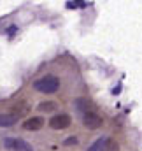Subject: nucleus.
Returning <instances> with one entry per match:
<instances>
[{
	"mask_svg": "<svg viewBox=\"0 0 142 151\" xmlns=\"http://www.w3.org/2000/svg\"><path fill=\"white\" fill-rule=\"evenodd\" d=\"M34 88L40 93H55L58 91L60 88V79L56 76H44V77H39L37 81H34Z\"/></svg>",
	"mask_w": 142,
	"mask_h": 151,
	"instance_id": "obj_1",
	"label": "nucleus"
},
{
	"mask_svg": "<svg viewBox=\"0 0 142 151\" xmlns=\"http://www.w3.org/2000/svg\"><path fill=\"white\" fill-rule=\"evenodd\" d=\"M4 148L7 151H34V148L27 141L18 139V137H5L4 139Z\"/></svg>",
	"mask_w": 142,
	"mask_h": 151,
	"instance_id": "obj_2",
	"label": "nucleus"
},
{
	"mask_svg": "<svg viewBox=\"0 0 142 151\" xmlns=\"http://www.w3.org/2000/svg\"><path fill=\"white\" fill-rule=\"evenodd\" d=\"M82 125L88 128V130H97L104 125V118L97 111H90V113L82 114Z\"/></svg>",
	"mask_w": 142,
	"mask_h": 151,
	"instance_id": "obj_3",
	"label": "nucleus"
},
{
	"mask_svg": "<svg viewBox=\"0 0 142 151\" xmlns=\"http://www.w3.org/2000/svg\"><path fill=\"white\" fill-rule=\"evenodd\" d=\"M70 123H72V118L65 113L56 114V116H53V118L49 119V127H51L53 130H65V128L70 127Z\"/></svg>",
	"mask_w": 142,
	"mask_h": 151,
	"instance_id": "obj_4",
	"label": "nucleus"
},
{
	"mask_svg": "<svg viewBox=\"0 0 142 151\" xmlns=\"http://www.w3.org/2000/svg\"><path fill=\"white\" fill-rule=\"evenodd\" d=\"M44 118H40V116H32V118H28L25 123H23V128L25 130H30V132H35V130H40L42 127H44Z\"/></svg>",
	"mask_w": 142,
	"mask_h": 151,
	"instance_id": "obj_5",
	"label": "nucleus"
},
{
	"mask_svg": "<svg viewBox=\"0 0 142 151\" xmlns=\"http://www.w3.org/2000/svg\"><path fill=\"white\" fill-rule=\"evenodd\" d=\"M19 116L16 113H2L0 114V127H12L16 125Z\"/></svg>",
	"mask_w": 142,
	"mask_h": 151,
	"instance_id": "obj_6",
	"label": "nucleus"
},
{
	"mask_svg": "<svg viewBox=\"0 0 142 151\" xmlns=\"http://www.w3.org/2000/svg\"><path fill=\"white\" fill-rule=\"evenodd\" d=\"M75 107H77V111H81L82 114L93 111V106H91V102L88 99H77L75 100Z\"/></svg>",
	"mask_w": 142,
	"mask_h": 151,
	"instance_id": "obj_7",
	"label": "nucleus"
},
{
	"mask_svg": "<svg viewBox=\"0 0 142 151\" xmlns=\"http://www.w3.org/2000/svg\"><path fill=\"white\" fill-rule=\"evenodd\" d=\"M58 106L55 104V102H40L39 106H37V111H40V113H51V111H55Z\"/></svg>",
	"mask_w": 142,
	"mask_h": 151,
	"instance_id": "obj_8",
	"label": "nucleus"
},
{
	"mask_svg": "<svg viewBox=\"0 0 142 151\" xmlns=\"http://www.w3.org/2000/svg\"><path fill=\"white\" fill-rule=\"evenodd\" d=\"M105 142H107V137H100V139H97V141L88 148V151H104Z\"/></svg>",
	"mask_w": 142,
	"mask_h": 151,
	"instance_id": "obj_9",
	"label": "nucleus"
},
{
	"mask_svg": "<svg viewBox=\"0 0 142 151\" xmlns=\"http://www.w3.org/2000/svg\"><path fill=\"white\" fill-rule=\"evenodd\" d=\"M104 151H119V144H118L116 141H112V139H107Z\"/></svg>",
	"mask_w": 142,
	"mask_h": 151,
	"instance_id": "obj_10",
	"label": "nucleus"
},
{
	"mask_svg": "<svg viewBox=\"0 0 142 151\" xmlns=\"http://www.w3.org/2000/svg\"><path fill=\"white\" fill-rule=\"evenodd\" d=\"M63 144H65V146H70V144H77V137H74V135H72L70 139H67V141H65Z\"/></svg>",
	"mask_w": 142,
	"mask_h": 151,
	"instance_id": "obj_11",
	"label": "nucleus"
}]
</instances>
